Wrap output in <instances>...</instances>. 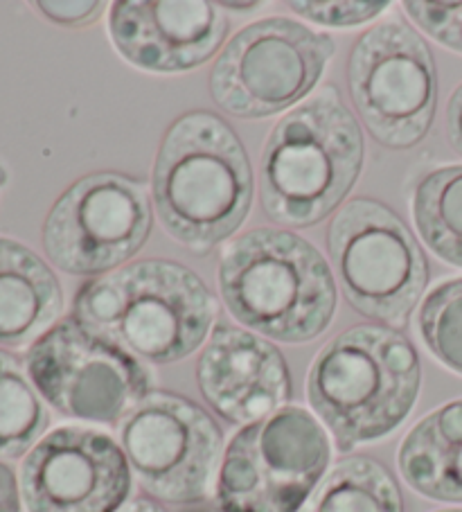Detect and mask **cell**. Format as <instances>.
<instances>
[{
  "label": "cell",
  "mask_w": 462,
  "mask_h": 512,
  "mask_svg": "<svg viewBox=\"0 0 462 512\" xmlns=\"http://www.w3.org/2000/svg\"><path fill=\"white\" fill-rule=\"evenodd\" d=\"M253 167L237 131L210 111L176 118L151 167V203L165 233L194 255H210L246 222Z\"/></svg>",
  "instance_id": "6da1fadb"
},
{
  "label": "cell",
  "mask_w": 462,
  "mask_h": 512,
  "mask_svg": "<svg viewBox=\"0 0 462 512\" xmlns=\"http://www.w3.org/2000/svg\"><path fill=\"white\" fill-rule=\"evenodd\" d=\"M219 305L192 269L174 260H138L77 291L73 316L142 364L167 366L203 346Z\"/></svg>",
  "instance_id": "7a4b0ae2"
},
{
  "label": "cell",
  "mask_w": 462,
  "mask_h": 512,
  "mask_svg": "<svg viewBox=\"0 0 462 512\" xmlns=\"http://www.w3.org/2000/svg\"><path fill=\"white\" fill-rule=\"evenodd\" d=\"M363 134L336 88L291 109L262 145L260 203L271 222L309 228L352 192L363 170Z\"/></svg>",
  "instance_id": "3957f363"
},
{
  "label": "cell",
  "mask_w": 462,
  "mask_h": 512,
  "mask_svg": "<svg viewBox=\"0 0 462 512\" xmlns=\"http://www.w3.org/2000/svg\"><path fill=\"white\" fill-rule=\"evenodd\" d=\"M226 310L255 334L309 343L330 328L336 280L312 242L282 228H253L230 242L217 269Z\"/></svg>",
  "instance_id": "277c9868"
},
{
  "label": "cell",
  "mask_w": 462,
  "mask_h": 512,
  "mask_svg": "<svg viewBox=\"0 0 462 512\" xmlns=\"http://www.w3.org/2000/svg\"><path fill=\"white\" fill-rule=\"evenodd\" d=\"M422 386L413 343L384 325H357L318 352L307 400L341 452L386 438L411 416Z\"/></svg>",
  "instance_id": "5b68a950"
},
{
  "label": "cell",
  "mask_w": 462,
  "mask_h": 512,
  "mask_svg": "<svg viewBox=\"0 0 462 512\" xmlns=\"http://www.w3.org/2000/svg\"><path fill=\"white\" fill-rule=\"evenodd\" d=\"M330 461L321 422L287 404L230 440L217 474V506L221 512H300Z\"/></svg>",
  "instance_id": "8992f818"
},
{
  "label": "cell",
  "mask_w": 462,
  "mask_h": 512,
  "mask_svg": "<svg viewBox=\"0 0 462 512\" xmlns=\"http://www.w3.org/2000/svg\"><path fill=\"white\" fill-rule=\"evenodd\" d=\"M327 249L352 310L404 328L429 285V262L399 215L381 201L352 199L336 210Z\"/></svg>",
  "instance_id": "52a82bcc"
},
{
  "label": "cell",
  "mask_w": 462,
  "mask_h": 512,
  "mask_svg": "<svg viewBox=\"0 0 462 512\" xmlns=\"http://www.w3.org/2000/svg\"><path fill=\"white\" fill-rule=\"evenodd\" d=\"M336 52L330 34L271 16L239 30L210 70V95L221 111L260 120L296 109L325 75Z\"/></svg>",
  "instance_id": "ba28073f"
},
{
  "label": "cell",
  "mask_w": 462,
  "mask_h": 512,
  "mask_svg": "<svg viewBox=\"0 0 462 512\" xmlns=\"http://www.w3.org/2000/svg\"><path fill=\"white\" fill-rule=\"evenodd\" d=\"M25 370L61 416L120 425L154 386L149 368L75 316L57 321L30 346Z\"/></svg>",
  "instance_id": "9c48e42d"
},
{
  "label": "cell",
  "mask_w": 462,
  "mask_h": 512,
  "mask_svg": "<svg viewBox=\"0 0 462 512\" xmlns=\"http://www.w3.org/2000/svg\"><path fill=\"white\" fill-rule=\"evenodd\" d=\"M348 91L379 145L397 152L420 145L438 109V70L429 43L397 19L366 30L350 52Z\"/></svg>",
  "instance_id": "30bf717a"
},
{
  "label": "cell",
  "mask_w": 462,
  "mask_h": 512,
  "mask_svg": "<svg viewBox=\"0 0 462 512\" xmlns=\"http://www.w3.org/2000/svg\"><path fill=\"white\" fill-rule=\"evenodd\" d=\"M145 183L120 172L75 181L43 222V251L70 276H104L142 251L154 226Z\"/></svg>",
  "instance_id": "8fae6325"
},
{
  "label": "cell",
  "mask_w": 462,
  "mask_h": 512,
  "mask_svg": "<svg viewBox=\"0 0 462 512\" xmlns=\"http://www.w3.org/2000/svg\"><path fill=\"white\" fill-rule=\"evenodd\" d=\"M120 447L145 492L165 503L208 499L224 434L197 402L151 391L118 425Z\"/></svg>",
  "instance_id": "7c38bea8"
},
{
  "label": "cell",
  "mask_w": 462,
  "mask_h": 512,
  "mask_svg": "<svg viewBox=\"0 0 462 512\" xmlns=\"http://www.w3.org/2000/svg\"><path fill=\"white\" fill-rule=\"evenodd\" d=\"M129 492L127 456L97 429L50 431L21 465V497L28 512H118Z\"/></svg>",
  "instance_id": "4fadbf2b"
},
{
  "label": "cell",
  "mask_w": 462,
  "mask_h": 512,
  "mask_svg": "<svg viewBox=\"0 0 462 512\" xmlns=\"http://www.w3.org/2000/svg\"><path fill=\"white\" fill-rule=\"evenodd\" d=\"M109 34L115 50L147 73H188L206 64L228 37V16L219 3H113Z\"/></svg>",
  "instance_id": "5bb4252c"
},
{
  "label": "cell",
  "mask_w": 462,
  "mask_h": 512,
  "mask_svg": "<svg viewBox=\"0 0 462 512\" xmlns=\"http://www.w3.org/2000/svg\"><path fill=\"white\" fill-rule=\"evenodd\" d=\"M203 400L230 425H251L291 400L287 359L269 339L217 325L197 361Z\"/></svg>",
  "instance_id": "9a60e30c"
},
{
  "label": "cell",
  "mask_w": 462,
  "mask_h": 512,
  "mask_svg": "<svg viewBox=\"0 0 462 512\" xmlns=\"http://www.w3.org/2000/svg\"><path fill=\"white\" fill-rule=\"evenodd\" d=\"M64 310V289L46 262L0 237V346L23 348L41 339Z\"/></svg>",
  "instance_id": "2e32d148"
},
{
  "label": "cell",
  "mask_w": 462,
  "mask_h": 512,
  "mask_svg": "<svg viewBox=\"0 0 462 512\" xmlns=\"http://www.w3.org/2000/svg\"><path fill=\"white\" fill-rule=\"evenodd\" d=\"M397 463L417 494L462 503V397L438 406L408 431Z\"/></svg>",
  "instance_id": "e0dca14e"
},
{
  "label": "cell",
  "mask_w": 462,
  "mask_h": 512,
  "mask_svg": "<svg viewBox=\"0 0 462 512\" xmlns=\"http://www.w3.org/2000/svg\"><path fill=\"white\" fill-rule=\"evenodd\" d=\"M300 512H404V499L379 461L350 456L325 474Z\"/></svg>",
  "instance_id": "ac0fdd59"
},
{
  "label": "cell",
  "mask_w": 462,
  "mask_h": 512,
  "mask_svg": "<svg viewBox=\"0 0 462 512\" xmlns=\"http://www.w3.org/2000/svg\"><path fill=\"white\" fill-rule=\"evenodd\" d=\"M413 222L442 262L462 269V165L426 172L413 192Z\"/></svg>",
  "instance_id": "d6986e66"
},
{
  "label": "cell",
  "mask_w": 462,
  "mask_h": 512,
  "mask_svg": "<svg viewBox=\"0 0 462 512\" xmlns=\"http://www.w3.org/2000/svg\"><path fill=\"white\" fill-rule=\"evenodd\" d=\"M50 416L30 375L0 350V458H19L39 443Z\"/></svg>",
  "instance_id": "ffe728a7"
},
{
  "label": "cell",
  "mask_w": 462,
  "mask_h": 512,
  "mask_svg": "<svg viewBox=\"0 0 462 512\" xmlns=\"http://www.w3.org/2000/svg\"><path fill=\"white\" fill-rule=\"evenodd\" d=\"M417 332L444 368L462 375V278L431 289L417 312Z\"/></svg>",
  "instance_id": "44dd1931"
},
{
  "label": "cell",
  "mask_w": 462,
  "mask_h": 512,
  "mask_svg": "<svg viewBox=\"0 0 462 512\" xmlns=\"http://www.w3.org/2000/svg\"><path fill=\"white\" fill-rule=\"evenodd\" d=\"M404 10L417 28L433 41L462 55V3H404Z\"/></svg>",
  "instance_id": "7402d4cb"
},
{
  "label": "cell",
  "mask_w": 462,
  "mask_h": 512,
  "mask_svg": "<svg viewBox=\"0 0 462 512\" xmlns=\"http://www.w3.org/2000/svg\"><path fill=\"white\" fill-rule=\"evenodd\" d=\"M289 7L302 19L312 21L316 25H323V28H359V25H366L375 21L377 16L388 10L390 3H312V0H305V3H289Z\"/></svg>",
  "instance_id": "603a6c76"
},
{
  "label": "cell",
  "mask_w": 462,
  "mask_h": 512,
  "mask_svg": "<svg viewBox=\"0 0 462 512\" xmlns=\"http://www.w3.org/2000/svg\"><path fill=\"white\" fill-rule=\"evenodd\" d=\"M37 10L48 21L64 25V28H86L102 19L106 3H37Z\"/></svg>",
  "instance_id": "cb8c5ba5"
},
{
  "label": "cell",
  "mask_w": 462,
  "mask_h": 512,
  "mask_svg": "<svg viewBox=\"0 0 462 512\" xmlns=\"http://www.w3.org/2000/svg\"><path fill=\"white\" fill-rule=\"evenodd\" d=\"M0 512H21V490L10 465L0 463Z\"/></svg>",
  "instance_id": "d4e9b609"
},
{
  "label": "cell",
  "mask_w": 462,
  "mask_h": 512,
  "mask_svg": "<svg viewBox=\"0 0 462 512\" xmlns=\"http://www.w3.org/2000/svg\"><path fill=\"white\" fill-rule=\"evenodd\" d=\"M447 140L462 156V84L453 91L447 104Z\"/></svg>",
  "instance_id": "484cf974"
},
{
  "label": "cell",
  "mask_w": 462,
  "mask_h": 512,
  "mask_svg": "<svg viewBox=\"0 0 462 512\" xmlns=\"http://www.w3.org/2000/svg\"><path fill=\"white\" fill-rule=\"evenodd\" d=\"M118 512H167V510L161 506V503H156V501L136 499V501L127 503V506H124V508L118 510Z\"/></svg>",
  "instance_id": "4316f807"
},
{
  "label": "cell",
  "mask_w": 462,
  "mask_h": 512,
  "mask_svg": "<svg viewBox=\"0 0 462 512\" xmlns=\"http://www.w3.org/2000/svg\"><path fill=\"white\" fill-rule=\"evenodd\" d=\"M221 7H224V10H237L239 14H246V12L255 10L257 3H244V5H237V3H224Z\"/></svg>",
  "instance_id": "83f0119b"
},
{
  "label": "cell",
  "mask_w": 462,
  "mask_h": 512,
  "mask_svg": "<svg viewBox=\"0 0 462 512\" xmlns=\"http://www.w3.org/2000/svg\"><path fill=\"white\" fill-rule=\"evenodd\" d=\"M433 512H462V508H447V510H433Z\"/></svg>",
  "instance_id": "f1b7e54d"
},
{
  "label": "cell",
  "mask_w": 462,
  "mask_h": 512,
  "mask_svg": "<svg viewBox=\"0 0 462 512\" xmlns=\"http://www.w3.org/2000/svg\"><path fill=\"white\" fill-rule=\"evenodd\" d=\"M206 512H221V510H206Z\"/></svg>",
  "instance_id": "f546056e"
},
{
  "label": "cell",
  "mask_w": 462,
  "mask_h": 512,
  "mask_svg": "<svg viewBox=\"0 0 462 512\" xmlns=\"http://www.w3.org/2000/svg\"><path fill=\"white\" fill-rule=\"evenodd\" d=\"M0 183H3V181H0Z\"/></svg>",
  "instance_id": "4dcf8cb0"
}]
</instances>
